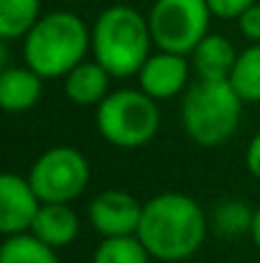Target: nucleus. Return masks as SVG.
<instances>
[{"mask_svg": "<svg viewBox=\"0 0 260 263\" xmlns=\"http://www.w3.org/2000/svg\"><path fill=\"white\" fill-rule=\"evenodd\" d=\"M138 82L146 95L153 100H171L189 82V62L184 54L158 51L146 59V64L138 72Z\"/></svg>", "mask_w": 260, "mask_h": 263, "instance_id": "obj_10", "label": "nucleus"}, {"mask_svg": "<svg viewBox=\"0 0 260 263\" xmlns=\"http://www.w3.org/2000/svg\"><path fill=\"white\" fill-rule=\"evenodd\" d=\"M209 18L207 0H156L148 13V26L158 49L186 57L207 36Z\"/></svg>", "mask_w": 260, "mask_h": 263, "instance_id": "obj_6", "label": "nucleus"}, {"mask_svg": "<svg viewBox=\"0 0 260 263\" xmlns=\"http://www.w3.org/2000/svg\"><path fill=\"white\" fill-rule=\"evenodd\" d=\"M250 235H253V243L258 246V251H260V207L255 210V215H253V228H250Z\"/></svg>", "mask_w": 260, "mask_h": 263, "instance_id": "obj_23", "label": "nucleus"}, {"mask_svg": "<svg viewBox=\"0 0 260 263\" xmlns=\"http://www.w3.org/2000/svg\"><path fill=\"white\" fill-rule=\"evenodd\" d=\"M0 263H59L56 248L38 240L31 230L5 235V243L0 248Z\"/></svg>", "mask_w": 260, "mask_h": 263, "instance_id": "obj_15", "label": "nucleus"}, {"mask_svg": "<svg viewBox=\"0 0 260 263\" xmlns=\"http://www.w3.org/2000/svg\"><path fill=\"white\" fill-rule=\"evenodd\" d=\"M253 215L255 212H250L240 202H225V204H219L214 210V225H217V230L222 235L235 238V235H240V233L253 228Z\"/></svg>", "mask_w": 260, "mask_h": 263, "instance_id": "obj_19", "label": "nucleus"}, {"mask_svg": "<svg viewBox=\"0 0 260 263\" xmlns=\"http://www.w3.org/2000/svg\"><path fill=\"white\" fill-rule=\"evenodd\" d=\"M209 3V10H212V15H217V18H240V13L245 10V8H250L253 3H258V0H207Z\"/></svg>", "mask_w": 260, "mask_h": 263, "instance_id": "obj_20", "label": "nucleus"}, {"mask_svg": "<svg viewBox=\"0 0 260 263\" xmlns=\"http://www.w3.org/2000/svg\"><path fill=\"white\" fill-rule=\"evenodd\" d=\"M41 18V0H0V36L23 39Z\"/></svg>", "mask_w": 260, "mask_h": 263, "instance_id": "obj_16", "label": "nucleus"}, {"mask_svg": "<svg viewBox=\"0 0 260 263\" xmlns=\"http://www.w3.org/2000/svg\"><path fill=\"white\" fill-rule=\"evenodd\" d=\"M135 235L148 248L151 258L178 263L202 248L207 238V217L189 194L164 192L143 204Z\"/></svg>", "mask_w": 260, "mask_h": 263, "instance_id": "obj_1", "label": "nucleus"}, {"mask_svg": "<svg viewBox=\"0 0 260 263\" xmlns=\"http://www.w3.org/2000/svg\"><path fill=\"white\" fill-rule=\"evenodd\" d=\"M92 49V28L72 10H54L23 36V57L44 80L67 77Z\"/></svg>", "mask_w": 260, "mask_h": 263, "instance_id": "obj_2", "label": "nucleus"}, {"mask_svg": "<svg viewBox=\"0 0 260 263\" xmlns=\"http://www.w3.org/2000/svg\"><path fill=\"white\" fill-rule=\"evenodd\" d=\"M143 204L123 189H107L97 194L89 202L87 217L92 228L102 238H117V235H135L141 225Z\"/></svg>", "mask_w": 260, "mask_h": 263, "instance_id": "obj_8", "label": "nucleus"}, {"mask_svg": "<svg viewBox=\"0 0 260 263\" xmlns=\"http://www.w3.org/2000/svg\"><path fill=\"white\" fill-rule=\"evenodd\" d=\"M28 181L41 202H74L89 184V161L72 146H54L33 161Z\"/></svg>", "mask_w": 260, "mask_h": 263, "instance_id": "obj_7", "label": "nucleus"}, {"mask_svg": "<svg viewBox=\"0 0 260 263\" xmlns=\"http://www.w3.org/2000/svg\"><path fill=\"white\" fill-rule=\"evenodd\" d=\"M243 97L230 80H199L186 89L181 105V123L186 136L204 148L222 146L240 125Z\"/></svg>", "mask_w": 260, "mask_h": 263, "instance_id": "obj_4", "label": "nucleus"}, {"mask_svg": "<svg viewBox=\"0 0 260 263\" xmlns=\"http://www.w3.org/2000/svg\"><path fill=\"white\" fill-rule=\"evenodd\" d=\"M158 100L143 89H115L97 105V130L117 148H141L158 133Z\"/></svg>", "mask_w": 260, "mask_h": 263, "instance_id": "obj_5", "label": "nucleus"}, {"mask_svg": "<svg viewBox=\"0 0 260 263\" xmlns=\"http://www.w3.org/2000/svg\"><path fill=\"white\" fill-rule=\"evenodd\" d=\"M31 233L51 248H67L79 235V217L69 202H44L31 225Z\"/></svg>", "mask_w": 260, "mask_h": 263, "instance_id": "obj_11", "label": "nucleus"}, {"mask_svg": "<svg viewBox=\"0 0 260 263\" xmlns=\"http://www.w3.org/2000/svg\"><path fill=\"white\" fill-rule=\"evenodd\" d=\"M41 204L44 202L31 186L28 176L23 179L10 172L0 176V233L3 235L28 233Z\"/></svg>", "mask_w": 260, "mask_h": 263, "instance_id": "obj_9", "label": "nucleus"}, {"mask_svg": "<svg viewBox=\"0 0 260 263\" xmlns=\"http://www.w3.org/2000/svg\"><path fill=\"white\" fill-rule=\"evenodd\" d=\"M92 263H151V253L138 235H117L102 238L94 248Z\"/></svg>", "mask_w": 260, "mask_h": 263, "instance_id": "obj_18", "label": "nucleus"}, {"mask_svg": "<svg viewBox=\"0 0 260 263\" xmlns=\"http://www.w3.org/2000/svg\"><path fill=\"white\" fill-rule=\"evenodd\" d=\"M245 164H248V172L260 179V133L253 136L250 146H248V154H245Z\"/></svg>", "mask_w": 260, "mask_h": 263, "instance_id": "obj_22", "label": "nucleus"}, {"mask_svg": "<svg viewBox=\"0 0 260 263\" xmlns=\"http://www.w3.org/2000/svg\"><path fill=\"white\" fill-rule=\"evenodd\" d=\"M237 26H240L243 36H248L250 41H260V3H253L250 8H245L240 13Z\"/></svg>", "mask_w": 260, "mask_h": 263, "instance_id": "obj_21", "label": "nucleus"}, {"mask_svg": "<svg viewBox=\"0 0 260 263\" xmlns=\"http://www.w3.org/2000/svg\"><path fill=\"white\" fill-rule=\"evenodd\" d=\"M151 26L130 5L105 8L92 26V54L112 77H133L151 57Z\"/></svg>", "mask_w": 260, "mask_h": 263, "instance_id": "obj_3", "label": "nucleus"}, {"mask_svg": "<svg viewBox=\"0 0 260 263\" xmlns=\"http://www.w3.org/2000/svg\"><path fill=\"white\" fill-rule=\"evenodd\" d=\"M237 54L225 36L207 33L191 51V69L199 80H230Z\"/></svg>", "mask_w": 260, "mask_h": 263, "instance_id": "obj_12", "label": "nucleus"}, {"mask_svg": "<svg viewBox=\"0 0 260 263\" xmlns=\"http://www.w3.org/2000/svg\"><path fill=\"white\" fill-rule=\"evenodd\" d=\"M230 85L237 89L245 102H260V41L237 54Z\"/></svg>", "mask_w": 260, "mask_h": 263, "instance_id": "obj_17", "label": "nucleus"}, {"mask_svg": "<svg viewBox=\"0 0 260 263\" xmlns=\"http://www.w3.org/2000/svg\"><path fill=\"white\" fill-rule=\"evenodd\" d=\"M44 92V77L26 67H5L0 74V105L8 112L31 110Z\"/></svg>", "mask_w": 260, "mask_h": 263, "instance_id": "obj_13", "label": "nucleus"}, {"mask_svg": "<svg viewBox=\"0 0 260 263\" xmlns=\"http://www.w3.org/2000/svg\"><path fill=\"white\" fill-rule=\"evenodd\" d=\"M110 72L94 59V62H79L67 77H64V89L67 97L74 105H99L110 92Z\"/></svg>", "mask_w": 260, "mask_h": 263, "instance_id": "obj_14", "label": "nucleus"}]
</instances>
